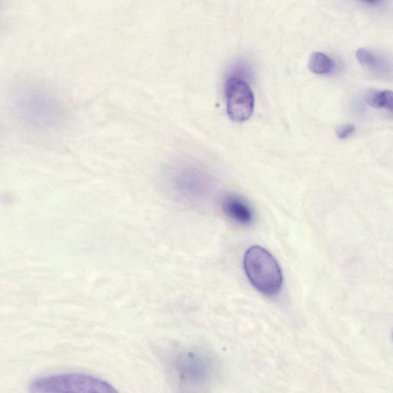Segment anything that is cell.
Returning <instances> with one entry per match:
<instances>
[{
  "label": "cell",
  "mask_w": 393,
  "mask_h": 393,
  "mask_svg": "<svg viewBox=\"0 0 393 393\" xmlns=\"http://www.w3.org/2000/svg\"><path fill=\"white\" fill-rule=\"evenodd\" d=\"M244 267L247 278L260 293L268 296L278 294L283 286V274L272 254L259 246L246 251Z\"/></svg>",
  "instance_id": "6da1fadb"
},
{
  "label": "cell",
  "mask_w": 393,
  "mask_h": 393,
  "mask_svg": "<svg viewBox=\"0 0 393 393\" xmlns=\"http://www.w3.org/2000/svg\"><path fill=\"white\" fill-rule=\"evenodd\" d=\"M30 393H119L111 384L84 374H61L36 378Z\"/></svg>",
  "instance_id": "7a4b0ae2"
},
{
  "label": "cell",
  "mask_w": 393,
  "mask_h": 393,
  "mask_svg": "<svg viewBox=\"0 0 393 393\" xmlns=\"http://www.w3.org/2000/svg\"><path fill=\"white\" fill-rule=\"evenodd\" d=\"M19 114L33 126L53 127L59 121L60 110L53 99L41 93H26L19 99Z\"/></svg>",
  "instance_id": "3957f363"
},
{
  "label": "cell",
  "mask_w": 393,
  "mask_h": 393,
  "mask_svg": "<svg viewBox=\"0 0 393 393\" xmlns=\"http://www.w3.org/2000/svg\"><path fill=\"white\" fill-rule=\"evenodd\" d=\"M227 111L230 119L236 122H244L251 119L254 109L253 92L244 79L231 76L225 86Z\"/></svg>",
  "instance_id": "277c9868"
},
{
  "label": "cell",
  "mask_w": 393,
  "mask_h": 393,
  "mask_svg": "<svg viewBox=\"0 0 393 393\" xmlns=\"http://www.w3.org/2000/svg\"><path fill=\"white\" fill-rule=\"evenodd\" d=\"M174 192L186 200L205 199L210 192V182L201 174L184 172L176 174L172 181Z\"/></svg>",
  "instance_id": "5b68a950"
},
{
  "label": "cell",
  "mask_w": 393,
  "mask_h": 393,
  "mask_svg": "<svg viewBox=\"0 0 393 393\" xmlns=\"http://www.w3.org/2000/svg\"><path fill=\"white\" fill-rule=\"evenodd\" d=\"M223 212L231 221L241 225L249 226L254 220V212L251 203L244 196L237 194H227L221 202Z\"/></svg>",
  "instance_id": "8992f818"
},
{
  "label": "cell",
  "mask_w": 393,
  "mask_h": 393,
  "mask_svg": "<svg viewBox=\"0 0 393 393\" xmlns=\"http://www.w3.org/2000/svg\"><path fill=\"white\" fill-rule=\"evenodd\" d=\"M178 370L183 380L192 383L205 381L209 374V366L201 356L189 353L178 362Z\"/></svg>",
  "instance_id": "52a82bcc"
},
{
  "label": "cell",
  "mask_w": 393,
  "mask_h": 393,
  "mask_svg": "<svg viewBox=\"0 0 393 393\" xmlns=\"http://www.w3.org/2000/svg\"><path fill=\"white\" fill-rule=\"evenodd\" d=\"M365 99L370 106L381 108H387V110L393 112V92L384 90L378 92L369 90L366 94Z\"/></svg>",
  "instance_id": "ba28073f"
},
{
  "label": "cell",
  "mask_w": 393,
  "mask_h": 393,
  "mask_svg": "<svg viewBox=\"0 0 393 393\" xmlns=\"http://www.w3.org/2000/svg\"><path fill=\"white\" fill-rule=\"evenodd\" d=\"M356 58L364 68L374 74H383L385 70L383 61L367 49H359L356 52Z\"/></svg>",
  "instance_id": "9c48e42d"
},
{
  "label": "cell",
  "mask_w": 393,
  "mask_h": 393,
  "mask_svg": "<svg viewBox=\"0 0 393 393\" xmlns=\"http://www.w3.org/2000/svg\"><path fill=\"white\" fill-rule=\"evenodd\" d=\"M308 65L310 71L317 75L328 74L333 68V62L331 58L319 52L310 56Z\"/></svg>",
  "instance_id": "30bf717a"
},
{
  "label": "cell",
  "mask_w": 393,
  "mask_h": 393,
  "mask_svg": "<svg viewBox=\"0 0 393 393\" xmlns=\"http://www.w3.org/2000/svg\"><path fill=\"white\" fill-rule=\"evenodd\" d=\"M354 129L353 125L342 126L337 129V135L340 140H345L354 132Z\"/></svg>",
  "instance_id": "8fae6325"
}]
</instances>
